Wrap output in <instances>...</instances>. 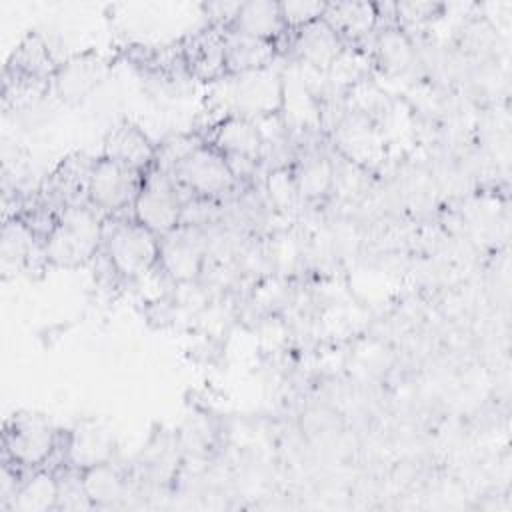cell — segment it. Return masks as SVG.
<instances>
[{"instance_id":"1","label":"cell","mask_w":512,"mask_h":512,"mask_svg":"<svg viewBox=\"0 0 512 512\" xmlns=\"http://www.w3.org/2000/svg\"><path fill=\"white\" fill-rule=\"evenodd\" d=\"M104 242V226L96 208L64 206L42 236V254L56 268H80L90 262Z\"/></svg>"},{"instance_id":"2","label":"cell","mask_w":512,"mask_h":512,"mask_svg":"<svg viewBox=\"0 0 512 512\" xmlns=\"http://www.w3.org/2000/svg\"><path fill=\"white\" fill-rule=\"evenodd\" d=\"M224 96L230 114L254 122L278 118L284 104V72L268 66L254 72L226 76Z\"/></svg>"},{"instance_id":"3","label":"cell","mask_w":512,"mask_h":512,"mask_svg":"<svg viewBox=\"0 0 512 512\" xmlns=\"http://www.w3.org/2000/svg\"><path fill=\"white\" fill-rule=\"evenodd\" d=\"M104 248L112 270L134 282L158 266L160 236L134 218L122 220L104 232Z\"/></svg>"},{"instance_id":"4","label":"cell","mask_w":512,"mask_h":512,"mask_svg":"<svg viewBox=\"0 0 512 512\" xmlns=\"http://www.w3.org/2000/svg\"><path fill=\"white\" fill-rule=\"evenodd\" d=\"M182 216L184 200L176 180L158 168L148 170L132 204V218L162 238L182 224Z\"/></svg>"},{"instance_id":"5","label":"cell","mask_w":512,"mask_h":512,"mask_svg":"<svg viewBox=\"0 0 512 512\" xmlns=\"http://www.w3.org/2000/svg\"><path fill=\"white\" fill-rule=\"evenodd\" d=\"M2 444L8 464L38 470L52 458L58 444V432L44 416L32 412L14 414L6 422Z\"/></svg>"},{"instance_id":"6","label":"cell","mask_w":512,"mask_h":512,"mask_svg":"<svg viewBox=\"0 0 512 512\" xmlns=\"http://www.w3.org/2000/svg\"><path fill=\"white\" fill-rule=\"evenodd\" d=\"M144 172L114 162L110 158L100 156L92 162L86 182V198L92 208L98 212H120L124 208H132L142 184Z\"/></svg>"},{"instance_id":"7","label":"cell","mask_w":512,"mask_h":512,"mask_svg":"<svg viewBox=\"0 0 512 512\" xmlns=\"http://www.w3.org/2000/svg\"><path fill=\"white\" fill-rule=\"evenodd\" d=\"M180 188H186L194 198L214 200L236 186V178L220 150L212 144L198 146L170 174Z\"/></svg>"},{"instance_id":"8","label":"cell","mask_w":512,"mask_h":512,"mask_svg":"<svg viewBox=\"0 0 512 512\" xmlns=\"http://www.w3.org/2000/svg\"><path fill=\"white\" fill-rule=\"evenodd\" d=\"M208 260V240L200 228L180 224L174 232L160 238L158 268L172 284L198 282Z\"/></svg>"},{"instance_id":"9","label":"cell","mask_w":512,"mask_h":512,"mask_svg":"<svg viewBox=\"0 0 512 512\" xmlns=\"http://www.w3.org/2000/svg\"><path fill=\"white\" fill-rule=\"evenodd\" d=\"M224 36H226V28L208 24L206 28L196 30L182 42L180 52H182L184 70L192 78L204 80V82H216L228 76Z\"/></svg>"},{"instance_id":"10","label":"cell","mask_w":512,"mask_h":512,"mask_svg":"<svg viewBox=\"0 0 512 512\" xmlns=\"http://www.w3.org/2000/svg\"><path fill=\"white\" fill-rule=\"evenodd\" d=\"M106 62L96 52H82L58 64L52 76V90L62 102L84 100L104 78Z\"/></svg>"},{"instance_id":"11","label":"cell","mask_w":512,"mask_h":512,"mask_svg":"<svg viewBox=\"0 0 512 512\" xmlns=\"http://www.w3.org/2000/svg\"><path fill=\"white\" fill-rule=\"evenodd\" d=\"M334 142L342 160L352 162L362 170L368 168V164L378 162L384 152V136L378 132L374 122L352 112L338 124Z\"/></svg>"},{"instance_id":"12","label":"cell","mask_w":512,"mask_h":512,"mask_svg":"<svg viewBox=\"0 0 512 512\" xmlns=\"http://www.w3.org/2000/svg\"><path fill=\"white\" fill-rule=\"evenodd\" d=\"M294 32V52L298 56V64H304L306 68L326 76L332 62L346 46L344 40L324 18Z\"/></svg>"},{"instance_id":"13","label":"cell","mask_w":512,"mask_h":512,"mask_svg":"<svg viewBox=\"0 0 512 512\" xmlns=\"http://www.w3.org/2000/svg\"><path fill=\"white\" fill-rule=\"evenodd\" d=\"M102 156L146 174L154 168L156 146L142 128L132 122H120L106 134Z\"/></svg>"},{"instance_id":"14","label":"cell","mask_w":512,"mask_h":512,"mask_svg":"<svg viewBox=\"0 0 512 512\" xmlns=\"http://www.w3.org/2000/svg\"><path fill=\"white\" fill-rule=\"evenodd\" d=\"M210 144L224 156H242L252 160H262L266 148L260 124L236 114H226L216 124Z\"/></svg>"},{"instance_id":"15","label":"cell","mask_w":512,"mask_h":512,"mask_svg":"<svg viewBox=\"0 0 512 512\" xmlns=\"http://www.w3.org/2000/svg\"><path fill=\"white\" fill-rule=\"evenodd\" d=\"M228 30H234V32L250 36V38L266 40V42H278V38L288 28L282 18L280 2L252 0V2L238 4V10H236Z\"/></svg>"},{"instance_id":"16","label":"cell","mask_w":512,"mask_h":512,"mask_svg":"<svg viewBox=\"0 0 512 512\" xmlns=\"http://www.w3.org/2000/svg\"><path fill=\"white\" fill-rule=\"evenodd\" d=\"M344 44H356L378 28V6L370 2H332L322 16Z\"/></svg>"},{"instance_id":"17","label":"cell","mask_w":512,"mask_h":512,"mask_svg":"<svg viewBox=\"0 0 512 512\" xmlns=\"http://www.w3.org/2000/svg\"><path fill=\"white\" fill-rule=\"evenodd\" d=\"M302 202H318L334 192L336 162L322 152H308L292 166Z\"/></svg>"},{"instance_id":"18","label":"cell","mask_w":512,"mask_h":512,"mask_svg":"<svg viewBox=\"0 0 512 512\" xmlns=\"http://www.w3.org/2000/svg\"><path fill=\"white\" fill-rule=\"evenodd\" d=\"M58 64H54L52 54L38 34H28L18 48L12 52L6 68L8 78H20L40 84H50Z\"/></svg>"},{"instance_id":"19","label":"cell","mask_w":512,"mask_h":512,"mask_svg":"<svg viewBox=\"0 0 512 512\" xmlns=\"http://www.w3.org/2000/svg\"><path fill=\"white\" fill-rule=\"evenodd\" d=\"M62 482L54 472L38 468L20 480L14 496L6 504L12 512H48L60 506Z\"/></svg>"},{"instance_id":"20","label":"cell","mask_w":512,"mask_h":512,"mask_svg":"<svg viewBox=\"0 0 512 512\" xmlns=\"http://www.w3.org/2000/svg\"><path fill=\"white\" fill-rule=\"evenodd\" d=\"M414 44L408 32L396 22L386 24L374 36L372 64L390 76H400L414 64Z\"/></svg>"},{"instance_id":"21","label":"cell","mask_w":512,"mask_h":512,"mask_svg":"<svg viewBox=\"0 0 512 512\" xmlns=\"http://www.w3.org/2000/svg\"><path fill=\"white\" fill-rule=\"evenodd\" d=\"M114 454V436L100 424L88 422L78 426L68 436L66 456L76 470L108 462Z\"/></svg>"},{"instance_id":"22","label":"cell","mask_w":512,"mask_h":512,"mask_svg":"<svg viewBox=\"0 0 512 512\" xmlns=\"http://www.w3.org/2000/svg\"><path fill=\"white\" fill-rule=\"evenodd\" d=\"M224 48H226L228 76L268 68L276 60V52H278L276 42L250 38L228 28L224 36Z\"/></svg>"},{"instance_id":"23","label":"cell","mask_w":512,"mask_h":512,"mask_svg":"<svg viewBox=\"0 0 512 512\" xmlns=\"http://www.w3.org/2000/svg\"><path fill=\"white\" fill-rule=\"evenodd\" d=\"M78 482L90 508L116 506L126 494V478L112 460L78 470Z\"/></svg>"},{"instance_id":"24","label":"cell","mask_w":512,"mask_h":512,"mask_svg":"<svg viewBox=\"0 0 512 512\" xmlns=\"http://www.w3.org/2000/svg\"><path fill=\"white\" fill-rule=\"evenodd\" d=\"M38 232L32 224L20 216L6 218L0 234V262L4 274L22 270L30 264L38 248Z\"/></svg>"},{"instance_id":"25","label":"cell","mask_w":512,"mask_h":512,"mask_svg":"<svg viewBox=\"0 0 512 512\" xmlns=\"http://www.w3.org/2000/svg\"><path fill=\"white\" fill-rule=\"evenodd\" d=\"M372 64V56H366L360 48L356 46H344L338 58L332 62V66L326 72V78L344 90L356 86L358 82L368 78Z\"/></svg>"},{"instance_id":"26","label":"cell","mask_w":512,"mask_h":512,"mask_svg":"<svg viewBox=\"0 0 512 512\" xmlns=\"http://www.w3.org/2000/svg\"><path fill=\"white\" fill-rule=\"evenodd\" d=\"M266 194L270 204L280 212H288L296 208L298 202H302L294 182L292 166H276L266 176Z\"/></svg>"},{"instance_id":"27","label":"cell","mask_w":512,"mask_h":512,"mask_svg":"<svg viewBox=\"0 0 512 512\" xmlns=\"http://www.w3.org/2000/svg\"><path fill=\"white\" fill-rule=\"evenodd\" d=\"M204 142L194 136V134H178L172 136L168 140H164L160 146H156V162L154 168L172 174L176 170V166L190 156L198 146H202Z\"/></svg>"},{"instance_id":"28","label":"cell","mask_w":512,"mask_h":512,"mask_svg":"<svg viewBox=\"0 0 512 512\" xmlns=\"http://www.w3.org/2000/svg\"><path fill=\"white\" fill-rule=\"evenodd\" d=\"M282 18L288 30H300L316 20H320L326 12V2L312 0H296V2H280Z\"/></svg>"},{"instance_id":"29","label":"cell","mask_w":512,"mask_h":512,"mask_svg":"<svg viewBox=\"0 0 512 512\" xmlns=\"http://www.w3.org/2000/svg\"><path fill=\"white\" fill-rule=\"evenodd\" d=\"M268 260H270V266H274L278 272H290L300 260V250L296 240L288 234L274 236V242L270 244V250H268Z\"/></svg>"}]
</instances>
